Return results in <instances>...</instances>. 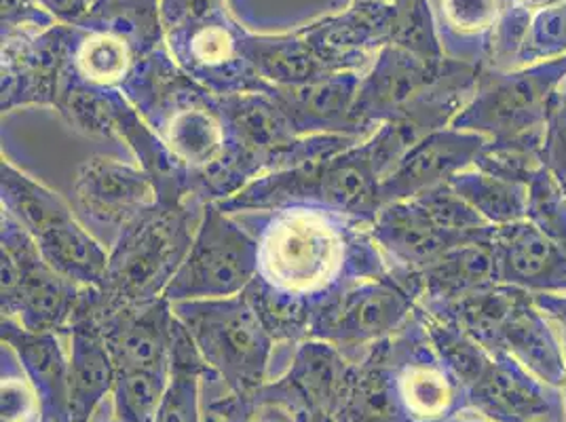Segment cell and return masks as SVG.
Segmentation results:
<instances>
[{"label": "cell", "instance_id": "obj_1", "mask_svg": "<svg viewBox=\"0 0 566 422\" xmlns=\"http://www.w3.org/2000/svg\"><path fill=\"white\" fill-rule=\"evenodd\" d=\"M259 243V273L243 292L277 347L307 340L313 315L366 279L389 277L370 226L319 208L235 213Z\"/></svg>", "mask_w": 566, "mask_h": 422}, {"label": "cell", "instance_id": "obj_2", "mask_svg": "<svg viewBox=\"0 0 566 422\" xmlns=\"http://www.w3.org/2000/svg\"><path fill=\"white\" fill-rule=\"evenodd\" d=\"M123 95L166 146L197 201L220 203L269 173L237 136L227 97L192 81L167 45L142 60Z\"/></svg>", "mask_w": 566, "mask_h": 422}, {"label": "cell", "instance_id": "obj_3", "mask_svg": "<svg viewBox=\"0 0 566 422\" xmlns=\"http://www.w3.org/2000/svg\"><path fill=\"white\" fill-rule=\"evenodd\" d=\"M480 68L452 57L424 60L406 49L382 48L361 74L354 120L368 136L387 120H406L423 136L447 129L472 99Z\"/></svg>", "mask_w": 566, "mask_h": 422}, {"label": "cell", "instance_id": "obj_4", "mask_svg": "<svg viewBox=\"0 0 566 422\" xmlns=\"http://www.w3.org/2000/svg\"><path fill=\"white\" fill-rule=\"evenodd\" d=\"M203 210L206 203L197 199H159L144 211L108 250L104 277L94 287L97 306L115 310L164 298L189 254Z\"/></svg>", "mask_w": 566, "mask_h": 422}, {"label": "cell", "instance_id": "obj_5", "mask_svg": "<svg viewBox=\"0 0 566 422\" xmlns=\"http://www.w3.org/2000/svg\"><path fill=\"white\" fill-rule=\"evenodd\" d=\"M218 208L231 215L319 208L373 224L382 208L380 178L364 140L338 155L264 173Z\"/></svg>", "mask_w": 566, "mask_h": 422}, {"label": "cell", "instance_id": "obj_6", "mask_svg": "<svg viewBox=\"0 0 566 422\" xmlns=\"http://www.w3.org/2000/svg\"><path fill=\"white\" fill-rule=\"evenodd\" d=\"M210 370L245 398L266 378L277 342L245 294L171 305Z\"/></svg>", "mask_w": 566, "mask_h": 422}, {"label": "cell", "instance_id": "obj_7", "mask_svg": "<svg viewBox=\"0 0 566 422\" xmlns=\"http://www.w3.org/2000/svg\"><path fill=\"white\" fill-rule=\"evenodd\" d=\"M565 78L566 55L510 71L482 66L472 99L450 127L491 141L545 134L552 99Z\"/></svg>", "mask_w": 566, "mask_h": 422}, {"label": "cell", "instance_id": "obj_8", "mask_svg": "<svg viewBox=\"0 0 566 422\" xmlns=\"http://www.w3.org/2000/svg\"><path fill=\"white\" fill-rule=\"evenodd\" d=\"M0 310L30 331L64 334L83 287L43 259L24 226L0 211Z\"/></svg>", "mask_w": 566, "mask_h": 422}, {"label": "cell", "instance_id": "obj_9", "mask_svg": "<svg viewBox=\"0 0 566 422\" xmlns=\"http://www.w3.org/2000/svg\"><path fill=\"white\" fill-rule=\"evenodd\" d=\"M259 273V243L235 215L208 203L189 254L167 285L171 305L231 298L248 289Z\"/></svg>", "mask_w": 566, "mask_h": 422}, {"label": "cell", "instance_id": "obj_10", "mask_svg": "<svg viewBox=\"0 0 566 422\" xmlns=\"http://www.w3.org/2000/svg\"><path fill=\"white\" fill-rule=\"evenodd\" d=\"M417 296L396 275L355 283L322 306L308 326V338L331 342L347 359H359L412 317Z\"/></svg>", "mask_w": 566, "mask_h": 422}, {"label": "cell", "instance_id": "obj_11", "mask_svg": "<svg viewBox=\"0 0 566 422\" xmlns=\"http://www.w3.org/2000/svg\"><path fill=\"white\" fill-rule=\"evenodd\" d=\"M243 36L245 28L237 24L227 7L167 30L166 45L174 62L213 94H271L275 87L262 81L250 64Z\"/></svg>", "mask_w": 566, "mask_h": 422}, {"label": "cell", "instance_id": "obj_12", "mask_svg": "<svg viewBox=\"0 0 566 422\" xmlns=\"http://www.w3.org/2000/svg\"><path fill=\"white\" fill-rule=\"evenodd\" d=\"M72 201L78 220L111 250L118 235L159 201V194L140 165L95 155L78 165Z\"/></svg>", "mask_w": 566, "mask_h": 422}, {"label": "cell", "instance_id": "obj_13", "mask_svg": "<svg viewBox=\"0 0 566 422\" xmlns=\"http://www.w3.org/2000/svg\"><path fill=\"white\" fill-rule=\"evenodd\" d=\"M468 405L491 422H566L563 389L531 374L510 355H491L468 387Z\"/></svg>", "mask_w": 566, "mask_h": 422}, {"label": "cell", "instance_id": "obj_14", "mask_svg": "<svg viewBox=\"0 0 566 422\" xmlns=\"http://www.w3.org/2000/svg\"><path fill=\"white\" fill-rule=\"evenodd\" d=\"M370 231L396 279L415 296V275H419L452 247L473 241L447 231L419 197L385 203Z\"/></svg>", "mask_w": 566, "mask_h": 422}, {"label": "cell", "instance_id": "obj_15", "mask_svg": "<svg viewBox=\"0 0 566 422\" xmlns=\"http://www.w3.org/2000/svg\"><path fill=\"white\" fill-rule=\"evenodd\" d=\"M95 317L102 326L117 372H159L171 370L176 315L166 296L150 305L102 310L94 287H87Z\"/></svg>", "mask_w": 566, "mask_h": 422}, {"label": "cell", "instance_id": "obj_16", "mask_svg": "<svg viewBox=\"0 0 566 422\" xmlns=\"http://www.w3.org/2000/svg\"><path fill=\"white\" fill-rule=\"evenodd\" d=\"M0 110L53 108L62 68V24L41 34L0 39Z\"/></svg>", "mask_w": 566, "mask_h": 422}, {"label": "cell", "instance_id": "obj_17", "mask_svg": "<svg viewBox=\"0 0 566 422\" xmlns=\"http://www.w3.org/2000/svg\"><path fill=\"white\" fill-rule=\"evenodd\" d=\"M486 141L480 134L457 127H447L424 136L382 178V205L450 184L454 176L472 169Z\"/></svg>", "mask_w": 566, "mask_h": 422}, {"label": "cell", "instance_id": "obj_18", "mask_svg": "<svg viewBox=\"0 0 566 422\" xmlns=\"http://www.w3.org/2000/svg\"><path fill=\"white\" fill-rule=\"evenodd\" d=\"M69 342V408L71 422H85L95 405L115 389V361L108 351L102 326L95 317L87 287H83L71 326Z\"/></svg>", "mask_w": 566, "mask_h": 422}, {"label": "cell", "instance_id": "obj_19", "mask_svg": "<svg viewBox=\"0 0 566 422\" xmlns=\"http://www.w3.org/2000/svg\"><path fill=\"white\" fill-rule=\"evenodd\" d=\"M499 279L537 294H566V252L531 220L495 226Z\"/></svg>", "mask_w": 566, "mask_h": 422}, {"label": "cell", "instance_id": "obj_20", "mask_svg": "<svg viewBox=\"0 0 566 422\" xmlns=\"http://www.w3.org/2000/svg\"><path fill=\"white\" fill-rule=\"evenodd\" d=\"M359 83V72H343L305 87H275L271 95L280 102L301 138L355 136L368 140L370 136L354 120V104Z\"/></svg>", "mask_w": 566, "mask_h": 422}, {"label": "cell", "instance_id": "obj_21", "mask_svg": "<svg viewBox=\"0 0 566 422\" xmlns=\"http://www.w3.org/2000/svg\"><path fill=\"white\" fill-rule=\"evenodd\" d=\"M0 338L18 352L25 374L41 393L48 421L71 422L66 331H30L18 321L2 317Z\"/></svg>", "mask_w": 566, "mask_h": 422}, {"label": "cell", "instance_id": "obj_22", "mask_svg": "<svg viewBox=\"0 0 566 422\" xmlns=\"http://www.w3.org/2000/svg\"><path fill=\"white\" fill-rule=\"evenodd\" d=\"M501 355H510L543 382L563 389L566 384V352L556 321L522 292L510 324L503 331Z\"/></svg>", "mask_w": 566, "mask_h": 422}, {"label": "cell", "instance_id": "obj_23", "mask_svg": "<svg viewBox=\"0 0 566 422\" xmlns=\"http://www.w3.org/2000/svg\"><path fill=\"white\" fill-rule=\"evenodd\" d=\"M493 233L452 247L419 275H415L419 303L452 300L499 285L501 279Z\"/></svg>", "mask_w": 566, "mask_h": 422}, {"label": "cell", "instance_id": "obj_24", "mask_svg": "<svg viewBox=\"0 0 566 422\" xmlns=\"http://www.w3.org/2000/svg\"><path fill=\"white\" fill-rule=\"evenodd\" d=\"M243 49L260 78L277 89L305 87L343 74L308 45L301 30L283 34H254L245 30Z\"/></svg>", "mask_w": 566, "mask_h": 422}, {"label": "cell", "instance_id": "obj_25", "mask_svg": "<svg viewBox=\"0 0 566 422\" xmlns=\"http://www.w3.org/2000/svg\"><path fill=\"white\" fill-rule=\"evenodd\" d=\"M447 57L484 66L503 0H431Z\"/></svg>", "mask_w": 566, "mask_h": 422}, {"label": "cell", "instance_id": "obj_26", "mask_svg": "<svg viewBox=\"0 0 566 422\" xmlns=\"http://www.w3.org/2000/svg\"><path fill=\"white\" fill-rule=\"evenodd\" d=\"M473 210L478 211L491 226H505L526 218L528 211V187L495 178L480 169H468L450 180Z\"/></svg>", "mask_w": 566, "mask_h": 422}, {"label": "cell", "instance_id": "obj_27", "mask_svg": "<svg viewBox=\"0 0 566 422\" xmlns=\"http://www.w3.org/2000/svg\"><path fill=\"white\" fill-rule=\"evenodd\" d=\"M475 169L503 178L510 182L531 184L537 173L545 169L543 165V134L526 136L516 140L486 141L478 155Z\"/></svg>", "mask_w": 566, "mask_h": 422}, {"label": "cell", "instance_id": "obj_28", "mask_svg": "<svg viewBox=\"0 0 566 422\" xmlns=\"http://www.w3.org/2000/svg\"><path fill=\"white\" fill-rule=\"evenodd\" d=\"M2 384H0V414L2 422H48L45 405L24 366L7 342L0 349Z\"/></svg>", "mask_w": 566, "mask_h": 422}, {"label": "cell", "instance_id": "obj_29", "mask_svg": "<svg viewBox=\"0 0 566 422\" xmlns=\"http://www.w3.org/2000/svg\"><path fill=\"white\" fill-rule=\"evenodd\" d=\"M169 374L159 372H117L115 403L120 422H155L166 395Z\"/></svg>", "mask_w": 566, "mask_h": 422}, {"label": "cell", "instance_id": "obj_30", "mask_svg": "<svg viewBox=\"0 0 566 422\" xmlns=\"http://www.w3.org/2000/svg\"><path fill=\"white\" fill-rule=\"evenodd\" d=\"M563 55H566V0L531 11L516 68Z\"/></svg>", "mask_w": 566, "mask_h": 422}, {"label": "cell", "instance_id": "obj_31", "mask_svg": "<svg viewBox=\"0 0 566 422\" xmlns=\"http://www.w3.org/2000/svg\"><path fill=\"white\" fill-rule=\"evenodd\" d=\"M526 220L566 252V192L547 169L528 184Z\"/></svg>", "mask_w": 566, "mask_h": 422}, {"label": "cell", "instance_id": "obj_32", "mask_svg": "<svg viewBox=\"0 0 566 422\" xmlns=\"http://www.w3.org/2000/svg\"><path fill=\"white\" fill-rule=\"evenodd\" d=\"M250 405L245 410L243 422H308L311 412L298 389L290 382L287 376L264 391L256 389L250 393Z\"/></svg>", "mask_w": 566, "mask_h": 422}, {"label": "cell", "instance_id": "obj_33", "mask_svg": "<svg viewBox=\"0 0 566 422\" xmlns=\"http://www.w3.org/2000/svg\"><path fill=\"white\" fill-rule=\"evenodd\" d=\"M543 165L566 192V78L554 95L545 120Z\"/></svg>", "mask_w": 566, "mask_h": 422}, {"label": "cell", "instance_id": "obj_34", "mask_svg": "<svg viewBox=\"0 0 566 422\" xmlns=\"http://www.w3.org/2000/svg\"><path fill=\"white\" fill-rule=\"evenodd\" d=\"M62 24L45 9L41 0H2L0 9V39L41 34L53 25Z\"/></svg>", "mask_w": 566, "mask_h": 422}, {"label": "cell", "instance_id": "obj_35", "mask_svg": "<svg viewBox=\"0 0 566 422\" xmlns=\"http://www.w3.org/2000/svg\"><path fill=\"white\" fill-rule=\"evenodd\" d=\"M227 9V0H161L164 30L189 24Z\"/></svg>", "mask_w": 566, "mask_h": 422}, {"label": "cell", "instance_id": "obj_36", "mask_svg": "<svg viewBox=\"0 0 566 422\" xmlns=\"http://www.w3.org/2000/svg\"><path fill=\"white\" fill-rule=\"evenodd\" d=\"M41 2L62 24H76L94 4V0H41Z\"/></svg>", "mask_w": 566, "mask_h": 422}, {"label": "cell", "instance_id": "obj_37", "mask_svg": "<svg viewBox=\"0 0 566 422\" xmlns=\"http://www.w3.org/2000/svg\"><path fill=\"white\" fill-rule=\"evenodd\" d=\"M533 298L556 321V326L566 328V294H537Z\"/></svg>", "mask_w": 566, "mask_h": 422}, {"label": "cell", "instance_id": "obj_38", "mask_svg": "<svg viewBox=\"0 0 566 422\" xmlns=\"http://www.w3.org/2000/svg\"><path fill=\"white\" fill-rule=\"evenodd\" d=\"M524 7H528L531 11H535V9H543V7H549V4H556V2H560V0H520Z\"/></svg>", "mask_w": 566, "mask_h": 422}, {"label": "cell", "instance_id": "obj_39", "mask_svg": "<svg viewBox=\"0 0 566 422\" xmlns=\"http://www.w3.org/2000/svg\"><path fill=\"white\" fill-rule=\"evenodd\" d=\"M352 2H398V0H352Z\"/></svg>", "mask_w": 566, "mask_h": 422}, {"label": "cell", "instance_id": "obj_40", "mask_svg": "<svg viewBox=\"0 0 566 422\" xmlns=\"http://www.w3.org/2000/svg\"><path fill=\"white\" fill-rule=\"evenodd\" d=\"M558 329H560V336H563V345H565L566 352V328H560V326H558Z\"/></svg>", "mask_w": 566, "mask_h": 422}, {"label": "cell", "instance_id": "obj_41", "mask_svg": "<svg viewBox=\"0 0 566 422\" xmlns=\"http://www.w3.org/2000/svg\"><path fill=\"white\" fill-rule=\"evenodd\" d=\"M563 395H565V414H566V384L563 387Z\"/></svg>", "mask_w": 566, "mask_h": 422}, {"label": "cell", "instance_id": "obj_42", "mask_svg": "<svg viewBox=\"0 0 566 422\" xmlns=\"http://www.w3.org/2000/svg\"><path fill=\"white\" fill-rule=\"evenodd\" d=\"M503 2H505V4H507V2H516V0H503Z\"/></svg>", "mask_w": 566, "mask_h": 422}]
</instances>
